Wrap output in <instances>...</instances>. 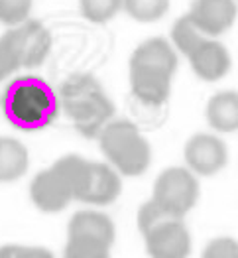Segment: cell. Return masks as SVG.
Segmentation results:
<instances>
[{
	"label": "cell",
	"instance_id": "6da1fadb",
	"mask_svg": "<svg viewBox=\"0 0 238 258\" xmlns=\"http://www.w3.org/2000/svg\"><path fill=\"white\" fill-rule=\"evenodd\" d=\"M175 69L177 53L166 38L142 42L130 55L132 95L148 107H160L170 97Z\"/></svg>",
	"mask_w": 238,
	"mask_h": 258
},
{
	"label": "cell",
	"instance_id": "7a4b0ae2",
	"mask_svg": "<svg viewBox=\"0 0 238 258\" xmlns=\"http://www.w3.org/2000/svg\"><path fill=\"white\" fill-rule=\"evenodd\" d=\"M65 114L85 138H97L114 116V103L89 73L71 75L59 91Z\"/></svg>",
	"mask_w": 238,
	"mask_h": 258
},
{
	"label": "cell",
	"instance_id": "3957f363",
	"mask_svg": "<svg viewBox=\"0 0 238 258\" xmlns=\"http://www.w3.org/2000/svg\"><path fill=\"white\" fill-rule=\"evenodd\" d=\"M4 114L20 130H40L49 126L57 112H59V99L36 77H22L16 79L4 93Z\"/></svg>",
	"mask_w": 238,
	"mask_h": 258
},
{
	"label": "cell",
	"instance_id": "277c9868",
	"mask_svg": "<svg viewBox=\"0 0 238 258\" xmlns=\"http://www.w3.org/2000/svg\"><path fill=\"white\" fill-rule=\"evenodd\" d=\"M97 138L101 144V152L107 158V164L120 175L136 177L150 168V142L132 120H110Z\"/></svg>",
	"mask_w": 238,
	"mask_h": 258
},
{
	"label": "cell",
	"instance_id": "5b68a950",
	"mask_svg": "<svg viewBox=\"0 0 238 258\" xmlns=\"http://www.w3.org/2000/svg\"><path fill=\"white\" fill-rule=\"evenodd\" d=\"M173 219H183L199 199V181L187 168H168L157 175L151 197Z\"/></svg>",
	"mask_w": 238,
	"mask_h": 258
},
{
	"label": "cell",
	"instance_id": "8992f818",
	"mask_svg": "<svg viewBox=\"0 0 238 258\" xmlns=\"http://www.w3.org/2000/svg\"><path fill=\"white\" fill-rule=\"evenodd\" d=\"M2 38L12 47L20 69H36L47 59L51 51V34L38 20H28L8 28Z\"/></svg>",
	"mask_w": 238,
	"mask_h": 258
},
{
	"label": "cell",
	"instance_id": "52a82bcc",
	"mask_svg": "<svg viewBox=\"0 0 238 258\" xmlns=\"http://www.w3.org/2000/svg\"><path fill=\"white\" fill-rule=\"evenodd\" d=\"M183 154H185L187 170L195 175H205V177L218 173L228 162L226 144L218 136L207 132H199L191 136L185 144Z\"/></svg>",
	"mask_w": 238,
	"mask_h": 258
},
{
	"label": "cell",
	"instance_id": "ba28073f",
	"mask_svg": "<svg viewBox=\"0 0 238 258\" xmlns=\"http://www.w3.org/2000/svg\"><path fill=\"white\" fill-rule=\"evenodd\" d=\"M30 199L43 213H59L73 201V191L55 164L34 175L30 183Z\"/></svg>",
	"mask_w": 238,
	"mask_h": 258
},
{
	"label": "cell",
	"instance_id": "9c48e42d",
	"mask_svg": "<svg viewBox=\"0 0 238 258\" xmlns=\"http://www.w3.org/2000/svg\"><path fill=\"white\" fill-rule=\"evenodd\" d=\"M150 258H187L191 254V235L183 219H170L144 235Z\"/></svg>",
	"mask_w": 238,
	"mask_h": 258
},
{
	"label": "cell",
	"instance_id": "30bf717a",
	"mask_svg": "<svg viewBox=\"0 0 238 258\" xmlns=\"http://www.w3.org/2000/svg\"><path fill=\"white\" fill-rule=\"evenodd\" d=\"M187 16L205 38H216L234 26L238 8L234 0H193Z\"/></svg>",
	"mask_w": 238,
	"mask_h": 258
},
{
	"label": "cell",
	"instance_id": "8fae6325",
	"mask_svg": "<svg viewBox=\"0 0 238 258\" xmlns=\"http://www.w3.org/2000/svg\"><path fill=\"white\" fill-rule=\"evenodd\" d=\"M122 191L120 173L105 162H89L83 187L75 201L87 205H110Z\"/></svg>",
	"mask_w": 238,
	"mask_h": 258
},
{
	"label": "cell",
	"instance_id": "7c38bea8",
	"mask_svg": "<svg viewBox=\"0 0 238 258\" xmlns=\"http://www.w3.org/2000/svg\"><path fill=\"white\" fill-rule=\"evenodd\" d=\"M187 57H189V63H191L195 75L207 83L220 81L230 71L228 49L213 38H205Z\"/></svg>",
	"mask_w": 238,
	"mask_h": 258
},
{
	"label": "cell",
	"instance_id": "4fadbf2b",
	"mask_svg": "<svg viewBox=\"0 0 238 258\" xmlns=\"http://www.w3.org/2000/svg\"><path fill=\"white\" fill-rule=\"evenodd\" d=\"M71 235L99 238V240H103V242L112 246L114 237H116V229H114V223L108 215L101 213V211L85 209V211H77L69 219L67 237H71Z\"/></svg>",
	"mask_w": 238,
	"mask_h": 258
},
{
	"label": "cell",
	"instance_id": "5bb4252c",
	"mask_svg": "<svg viewBox=\"0 0 238 258\" xmlns=\"http://www.w3.org/2000/svg\"><path fill=\"white\" fill-rule=\"evenodd\" d=\"M30 168V152L18 138L0 136V183L22 179Z\"/></svg>",
	"mask_w": 238,
	"mask_h": 258
},
{
	"label": "cell",
	"instance_id": "9a60e30c",
	"mask_svg": "<svg viewBox=\"0 0 238 258\" xmlns=\"http://www.w3.org/2000/svg\"><path fill=\"white\" fill-rule=\"evenodd\" d=\"M207 122L216 132L238 130V91H220L207 103Z\"/></svg>",
	"mask_w": 238,
	"mask_h": 258
},
{
	"label": "cell",
	"instance_id": "2e32d148",
	"mask_svg": "<svg viewBox=\"0 0 238 258\" xmlns=\"http://www.w3.org/2000/svg\"><path fill=\"white\" fill-rule=\"evenodd\" d=\"M63 258H110V244L93 237H67Z\"/></svg>",
	"mask_w": 238,
	"mask_h": 258
},
{
	"label": "cell",
	"instance_id": "e0dca14e",
	"mask_svg": "<svg viewBox=\"0 0 238 258\" xmlns=\"http://www.w3.org/2000/svg\"><path fill=\"white\" fill-rule=\"evenodd\" d=\"M122 10L136 22H157L170 10V0H122Z\"/></svg>",
	"mask_w": 238,
	"mask_h": 258
},
{
	"label": "cell",
	"instance_id": "ac0fdd59",
	"mask_svg": "<svg viewBox=\"0 0 238 258\" xmlns=\"http://www.w3.org/2000/svg\"><path fill=\"white\" fill-rule=\"evenodd\" d=\"M205 40V36L195 28V24L189 20V16H181L179 20H175L172 28V42L173 49L181 51L183 55H189L199 43Z\"/></svg>",
	"mask_w": 238,
	"mask_h": 258
},
{
	"label": "cell",
	"instance_id": "d6986e66",
	"mask_svg": "<svg viewBox=\"0 0 238 258\" xmlns=\"http://www.w3.org/2000/svg\"><path fill=\"white\" fill-rule=\"evenodd\" d=\"M79 10L89 22L105 24L122 10V0H79Z\"/></svg>",
	"mask_w": 238,
	"mask_h": 258
},
{
	"label": "cell",
	"instance_id": "ffe728a7",
	"mask_svg": "<svg viewBox=\"0 0 238 258\" xmlns=\"http://www.w3.org/2000/svg\"><path fill=\"white\" fill-rule=\"evenodd\" d=\"M34 0H0V24L12 28L30 18Z\"/></svg>",
	"mask_w": 238,
	"mask_h": 258
},
{
	"label": "cell",
	"instance_id": "44dd1931",
	"mask_svg": "<svg viewBox=\"0 0 238 258\" xmlns=\"http://www.w3.org/2000/svg\"><path fill=\"white\" fill-rule=\"evenodd\" d=\"M170 219H173V217L168 215L153 199H150L138 211V229L142 231V235H146V233H150L151 229H155L157 225H162V223H166Z\"/></svg>",
	"mask_w": 238,
	"mask_h": 258
},
{
	"label": "cell",
	"instance_id": "7402d4cb",
	"mask_svg": "<svg viewBox=\"0 0 238 258\" xmlns=\"http://www.w3.org/2000/svg\"><path fill=\"white\" fill-rule=\"evenodd\" d=\"M201 258H238V240L230 237H218L213 238Z\"/></svg>",
	"mask_w": 238,
	"mask_h": 258
},
{
	"label": "cell",
	"instance_id": "603a6c76",
	"mask_svg": "<svg viewBox=\"0 0 238 258\" xmlns=\"http://www.w3.org/2000/svg\"><path fill=\"white\" fill-rule=\"evenodd\" d=\"M16 71H20L18 59H16V55H14L12 47L8 45V42L0 36V81L8 79Z\"/></svg>",
	"mask_w": 238,
	"mask_h": 258
},
{
	"label": "cell",
	"instance_id": "cb8c5ba5",
	"mask_svg": "<svg viewBox=\"0 0 238 258\" xmlns=\"http://www.w3.org/2000/svg\"><path fill=\"white\" fill-rule=\"evenodd\" d=\"M16 258H55L49 248L43 246H18V254Z\"/></svg>",
	"mask_w": 238,
	"mask_h": 258
},
{
	"label": "cell",
	"instance_id": "d4e9b609",
	"mask_svg": "<svg viewBox=\"0 0 238 258\" xmlns=\"http://www.w3.org/2000/svg\"><path fill=\"white\" fill-rule=\"evenodd\" d=\"M20 244H4L0 246V258H16Z\"/></svg>",
	"mask_w": 238,
	"mask_h": 258
}]
</instances>
